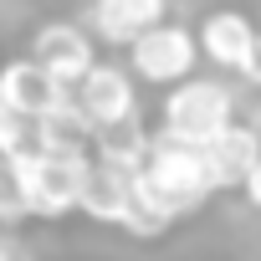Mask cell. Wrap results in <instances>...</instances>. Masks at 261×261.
I'll return each instance as SVG.
<instances>
[{"instance_id":"cell-1","label":"cell","mask_w":261,"mask_h":261,"mask_svg":"<svg viewBox=\"0 0 261 261\" xmlns=\"http://www.w3.org/2000/svg\"><path fill=\"white\" fill-rule=\"evenodd\" d=\"M6 169L21 179L36 220H62V215L82 210V185H87L92 154L82 149V139L57 134L36 159H6Z\"/></svg>"},{"instance_id":"cell-2","label":"cell","mask_w":261,"mask_h":261,"mask_svg":"<svg viewBox=\"0 0 261 261\" xmlns=\"http://www.w3.org/2000/svg\"><path fill=\"white\" fill-rule=\"evenodd\" d=\"M144 179L179 210H200L210 205V195H220V179L205 159V144H190V139H174V134H154V149H149V164H144Z\"/></svg>"},{"instance_id":"cell-3","label":"cell","mask_w":261,"mask_h":261,"mask_svg":"<svg viewBox=\"0 0 261 261\" xmlns=\"http://www.w3.org/2000/svg\"><path fill=\"white\" fill-rule=\"evenodd\" d=\"M236 123V97L225 82L215 77H185L164 92V134L190 139V144H210L220 128Z\"/></svg>"},{"instance_id":"cell-4","label":"cell","mask_w":261,"mask_h":261,"mask_svg":"<svg viewBox=\"0 0 261 261\" xmlns=\"http://www.w3.org/2000/svg\"><path fill=\"white\" fill-rule=\"evenodd\" d=\"M200 57H205L200 31L174 26V21L149 26L134 46H128V67H134V72H139V82H149V87H174V82L195 77Z\"/></svg>"},{"instance_id":"cell-5","label":"cell","mask_w":261,"mask_h":261,"mask_svg":"<svg viewBox=\"0 0 261 261\" xmlns=\"http://www.w3.org/2000/svg\"><path fill=\"white\" fill-rule=\"evenodd\" d=\"M200 31V46H205V62L225 67V72H241L246 82L261 87V21H251L246 11H210Z\"/></svg>"},{"instance_id":"cell-6","label":"cell","mask_w":261,"mask_h":261,"mask_svg":"<svg viewBox=\"0 0 261 261\" xmlns=\"http://www.w3.org/2000/svg\"><path fill=\"white\" fill-rule=\"evenodd\" d=\"M31 57H36L62 87H77V82L97 67L92 36H87L82 26H72V21H46V26L31 36Z\"/></svg>"},{"instance_id":"cell-7","label":"cell","mask_w":261,"mask_h":261,"mask_svg":"<svg viewBox=\"0 0 261 261\" xmlns=\"http://www.w3.org/2000/svg\"><path fill=\"white\" fill-rule=\"evenodd\" d=\"M134 190H139V169H123V164H108L92 154V169L82 185V215L97 225H123L128 205H134Z\"/></svg>"},{"instance_id":"cell-8","label":"cell","mask_w":261,"mask_h":261,"mask_svg":"<svg viewBox=\"0 0 261 261\" xmlns=\"http://www.w3.org/2000/svg\"><path fill=\"white\" fill-rule=\"evenodd\" d=\"M92 123H113V118H128V113H139V72L134 67H113V62H97L82 82H77Z\"/></svg>"},{"instance_id":"cell-9","label":"cell","mask_w":261,"mask_h":261,"mask_svg":"<svg viewBox=\"0 0 261 261\" xmlns=\"http://www.w3.org/2000/svg\"><path fill=\"white\" fill-rule=\"evenodd\" d=\"M169 0H92V31L108 46H134L149 26H159Z\"/></svg>"},{"instance_id":"cell-10","label":"cell","mask_w":261,"mask_h":261,"mask_svg":"<svg viewBox=\"0 0 261 261\" xmlns=\"http://www.w3.org/2000/svg\"><path fill=\"white\" fill-rule=\"evenodd\" d=\"M57 92H62V82L26 51V57H16L6 72H0V108H16V113H46L51 102H57Z\"/></svg>"},{"instance_id":"cell-11","label":"cell","mask_w":261,"mask_h":261,"mask_svg":"<svg viewBox=\"0 0 261 261\" xmlns=\"http://www.w3.org/2000/svg\"><path fill=\"white\" fill-rule=\"evenodd\" d=\"M205 159H210L220 190H241L246 174H251L256 159H261V134L246 128V123H230V128H220V134L205 144Z\"/></svg>"},{"instance_id":"cell-12","label":"cell","mask_w":261,"mask_h":261,"mask_svg":"<svg viewBox=\"0 0 261 261\" xmlns=\"http://www.w3.org/2000/svg\"><path fill=\"white\" fill-rule=\"evenodd\" d=\"M149 149H154V134L139 123V113H128V118H113V123H97V128H92V154L108 159V164L144 169V164H149Z\"/></svg>"},{"instance_id":"cell-13","label":"cell","mask_w":261,"mask_h":261,"mask_svg":"<svg viewBox=\"0 0 261 261\" xmlns=\"http://www.w3.org/2000/svg\"><path fill=\"white\" fill-rule=\"evenodd\" d=\"M0 261H36V256L26 251V241L16 230H6V241H0Z\"/></svg>"},{"instance_id":"cell-14","label":"cell","mask_w":261,"mask_h":261,"mask_svg":"<svg viewBox=\"0 0 261 261\" xmlns=\"http://www.w3.org/2000/svg\"><path fill=\"white\" fill-rule=\"evenodd\" d=\"M241 190H246V205H251V210H261V159H256V169L246 174V185H241Z\"/></svg>"}]
</instances>
